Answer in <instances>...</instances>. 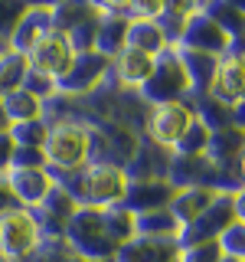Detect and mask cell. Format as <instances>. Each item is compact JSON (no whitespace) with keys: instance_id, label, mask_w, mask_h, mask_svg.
I'll return each instance as SVG.
<instances>
[{"instance_id":"obj_1","label":"cell","mask_w":245,"mask_h":262,"mask_svg":"<svg viewBox=\"0 0 245 262\" xmlns=\"http://www.w3.org/2000/svg\"><path fill=\"white\" fill-rule=\"evenodd\" d=\"M46 154L56 164H82V158L88 154V138L82 128H59L53 131V138L46 141Z\"/></svg>"},{"instance_id":"obj_2","label":"cell","mask_w":245,"mask_h":262,"mask_svg":"<svg viewBox=\"0 0 245 262\" xmlns=\"http://www.w3.org/2000/svg\"><path fill=\"white\" fill-rule=\"evenodd\" d=\"M0 243L10 252H27L36 243V223H33L27 213H10L0 223Z\"/></svg>"},{"instance_id":"obj_3","label":"cell","mask_w":245,"mask_h":262,"mask_svg":"<svg viewBox=\"0 0 245 262\" xmlns=\"http://www.w3.org/2000/svg\"><path fill=\"white\" fill-rule=\"evenodd\" d=\"M33 59L43 72H65L72 66V53L65 46V39L59 36H39L36 49H33Z\"/></svg>"},{"instance_id":"obj_4","label":"cell","mask_w":245,"mask_h":262,"mask_svg":"<svg viewBox=\"0 0 245 262\" xmlns=\"http://www.w3.org/2000/svg\"><path fill=\"white\" fill-rule=\"evenodd\" d=\"M186 121L190 118H186V112L180 108V105H167V108H160L157 118H154V131H157L160 141H174V138L183 135Z\"/></svg>"},{"instance_id":"obj_5","label":"cell","mask_w":245,"mask_h":262,"mask_svg":"<svg viewBox=\"0 0 245 262\" xmlns=\"http://www.w3.org/2000/svg\"><path fill=\"white\" fill-rule=\"evenodd\" d=\"M88 184H92V196H95V200H114V196L125 190V177H121L118 170H111V167L92 170Z\"/></svg>"},{"instance_id":"obj_6","label":"cell","mask_w":245,"mask_h":262,"mask_svg":"<svg viewBox=\"0 0 245 262\" xmlns=\"http://www.w3.org/2000/svg\"><path fill=\"white\" fill-rule=\"evenodd\" d=\"M154 69V59L144 53V49H128L121 56V79L125 82H144Z\"/></svg>"},{"instance_id":"obj_7","label":"cell","mask_w":245,"mask_h":262,"mask_svg":"<svg viewBox=\"0 0 245 262\" xmlns=\"http://www.w3.org/2000/svg\"><path fill=\"white\" fill-rule=\"evenodd\" d=\"M219 85H216V92L226 98H239L242 95V62L239 59H232V62H226L223 69H219Z\"/></svg>"}]
</instances>
